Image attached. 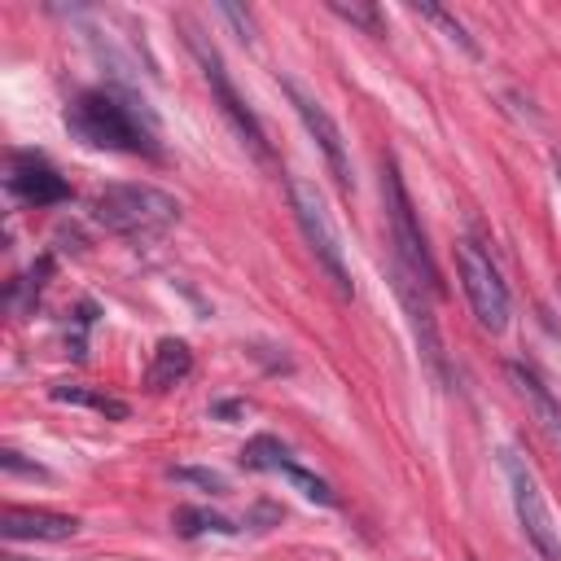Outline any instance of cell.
Returning <instances> with one entry per match:
<instances>
[{
    "mask_svg": "<svg viewBox=\"0 0 561 561\" xmlns=\"http://www.w3.org/2000/svg\"><path fill=\"white\" fill-rule=\"evenodd\" d=\"M53 399H57V403H75V408H92V412H101L105 421H127V416H131V408H127L118 394H110V390H101V386H83V381H61V386H53Z\"/></svg>",
    "mask_w": 561,
    "mask_h": 561,
    "instance_id": "13",
    "label": "cell"
},
{
    "mask_svg": "<svg viewBox=\"0 0 561 561\" xmlns=\"http://www.w3.org/2000/svg\"><path fill=\"white\" fill-rule=\"evenodd\" d=\"M92 219L105 232L131 237V241H149L162 237L175 219H180V202L153 184H110L96 193L92 202Z\"/></svg>",
    "mask_w": 561,
    "mask_h": 561,
    "instance_id": "2",
    "label": "cell"
},
{
    "mask_svg": "<svg viewBox=\"0 0 561 561\" xmlns=\"http://www.w3.org/2000/svg\"><path fill=\"white\" fill-rule=\"evenodd\" d=\"M280 473H285V478H289V482H294V486H298V491H302L307 500H316V504H337L333 486H329L324 478H316L311 469H302V465H294V460H289V465H285Z\"/></svg>",
    "mask_w": 561,
    "mask_h": 561,
    "instance_id": "18",
    "label": "cell"
},
{
    "mask_svg": "<svg viewBox=\"0 0 561 561\" xmlns=\"http://www.w3.org/2000/svg\"><path fill=\"white\" fill-rule=\"evenodd\" d=\"M171 478H175V482H193V486H202V491H210V495H224V491H228V478H224V473L197 469V465H175Z\"/></svg>",
    "mask_w": 561,
    "mask_h": 561,
    "instance_id": "19",
    "label": "cell"
},
{
    "mask_svg": "<svg viewBox=\"0 0 561 561\" xmlns=\"http://www.w3.org/2000/svg\"><path fill=\"white\" fill-rule=\"evenodd\" d=\"M456 263H460V285H465V298H469L478 324L486 333H504V324H508V285H504L500 267L491 263V254H482L478 241H460Z\"/></svg>",
    "mask_w": 561,
    "mask_h": 561,
    "instance_id": "7",
    "label": "cell"
},
{
    "mask_svg": "<svg viewBox=\"0 0 561 561\" xmlns=\"http://www.w3.org/2000/svg\"><path fill=\"white\" fill-rule=\"evenodd\" d=\"M171 526H175L184 539H193V535H206V530H215V535H232V530H237V526H232L224 513H210V508H175Z\"/></svg>",
    "mask_w": 561,
    "mask_h": 561,
    "instance_id": "15",
    "label": "cell"
},
{
    "mask_svg": "<svg viewBox=\"0 0 561 561\" xmlns=\"http://www.w3.org/2000/svg\"><path fill=\"white\" fill-rule=\"evenodd\" d=\"M329 13H337L342 22H351V26H359L364 35H381L386 31V22H381V9L377 4H359V0H329Z\"/></svg>",
    "mask_w": 561,
    "mask_h": 561,
    "instance_id": "16",
    "label": "cell"
},
{
    "mask_svg": "<svg viewBox=\"0 0 561 561\" xmlns=\"http://www.w3.org/2000/svg\"><path fill=\"white\" fill-rule=\"evenodd\" d=\"M508 377H513L517 394L526 399V408L535 412V421L548 430V438H552V443H561V399L552 394V386H548L530 364H522V359H513V364H508Z\"/></svg>",
    "mask_w": 561,
    "mask_h": 561,
    "instance_id": "11",
    "label": "cell"
},
{
    "mask_svg": "<svg viewBox=\"0 0 561 561\" xmlns=\"http://www.w3.org/2000/svg\"><path fill=\"white\" fill-rule=\"evenodd\" d=\"M504 478H508V495H513V513L530 539V548L543 561H561V526L552 522V508L539 491V478L530 473V465L517 451H504Z\"/></svg>",
    "mask_w": 561,
    "mask_h": 561,
    "instance_id": "6",
    "label": "cell"
},
{
    "mask_svg": "<svg viewBox=\"0 0 561 561\" xmlns=\"http://www.w3.org/2000/svg\"><path fill=\"white\" fill-rule=\"evenodd\" d=\"M0 465H4V473H26V478H44V469H39V465H26V460H22L18 451H9V447L0 451Z\"/></svg>",
    "mask_w": 561,
    "mask_h": 561,
    "instance_id": "21",
    "label": "cell"
},
{
    "mask_svg": "<svg viewBox=\"0 0 561 561\" xmlns=\"http://www.w3.org/2000/svg\"><path fill=\"white\" fill-rule=\"evenodd\" d=\"M381 197H386V219H390V241H394V267L408 272L425 294H443L434 254H430V245H425L421 219H416V210H412V197H408V184H403L394 158L381 162Z\"/></svg>",
    "mask_w": 561,
    "mask_h": 561,
    "instance_id": "3",
    "label": "cell"
},
{
    "mask_svg": "<svg viewBox=\"0 0 561 561\" xmlns=\"http://www.w3.org/2000/svg\"><path fill=\"white\" fill-rule=\"evenodd\" d=\"M285 88V96H289V105H294V114L302 118V127H307V136L320 145V153H324V162H329V171H333V180H337V188H346L351 193V184H355V175H351V153H346V140H342V127L333 123V114L302 88V83H294V79H285L280 83Z\"/></svg>",
    "mask_w": 561,
    "mask_h": 561,
    "instance_id": "8",
    "label": "cell"
},
{
    "mask_svg": "<svg viewBox=\"0 0 561 561\" xmlns=\"http://www.w3.org/2000/svg\"><path fill=\"white\" fill-rule=\"evenodd\" d=\"M79 530V517L53 513V508H22L9 504L0 513V535L4 539H70Z\"/></svg>",
    "mask_w": 561,
    "mask_h": 561,
    "instance_id": "10",
    "label": "cell"
},
{
    "mask_svg": "<svg viewBox=\"0 0 561 561\" xmlns=\"http://www.w3.org/2000/svg\"><path fill=\"white\" fill-rule=\"evenodd\" d=\"M408 9H412L416 18H425V22L443 26V35H447V39H456V44H460L465 53H473V57H478V44H473V39L465 35V26H460V22H456V18L447 13V9H438V4H408Z\"/></svg>",
    "mask_w": 561,
    "mask_h": 561,
    "instance_id": "17",
    "label": "cell"
},
{
    "mask_svg": "<svg viewBox=\"0 0 561 561\" xmlns=\"http://www.w3.org/2000/svg\"><path fill=\"white\" fill-rule=\"evenodd\" d=\"M241 465L245 469H263V473H280L289 465V447L280 438H272V434H259V438H250L241 447Z\"/></svg>",
    "mask_w": 561,
    "mask_h": 561,
    "instance_id": "14",
    "label": "cell"
},
{
    "mask_svg": "<svg viewBox=\"0 0 561 561\" xmlns=\"http://www.w3.org/2000/svg\"><path fill=\"white\" fill-rule=\"evenodd\" d=\"M289 206H294V219H298V228H302V237H307L316 263L329 272L333 289H337L342 298H351L355 285H351V272H346V254H342L337 228H333V219H329L324 197L316 193V184H307V180L294 175V180H289Z\"/></svg>",
    "mask_w": 561,
    "mask_h": 561,
    "instance_id": "5",
    "label": "cell"
},
{
    "mask_svg": "<svg viewBox=\"0 0 561 561\" xmlns=\"http://www.w3.org/2000/svg\"><path fill=\"white\" fill-rule=\"evenodd\" d=\"M9 193L31 202V206H57L70 197V184L39 158V153H13V167H9Z\"/></svg>",
    "mask_w": 561,
    "mask_h": 561,
    "instance_id": "9",
    "label": "cell"
},
{
    "mask_svg": "<svg viewBox=\"0 0 561 561\" xmlns=\"http://www.w3.org/2000/svg\"><path fill=\"white\" fill-rule=\"evenodd\" d=\"M219 13H224V18L232 22V26H237V35H241L245 44L254 39V18H250V13L241 9V4H219Z\"/></svg>",
    "mask_w": 561,
    "mask_h": 561,
    "instance_id": "20",
    "label": "cell"
},
{
    "mask_svg": "<svg viewBox=\"0 0 561 561\" xmlns=\"http://www.w3.org/2000/svg\"><path fill=\"white\" fill-rule=\"evenodd\" d=\"M66 127L92 145V149H114V153H149L158 158V131L153 118H145V110H136L127 96L110 92V88H92L79 92L66 110Z\"/></svg>",
    "mask_w": 561,
    "mask_h": 561,
    "instance_id": "1",
    "label": "cell"
},
{
    "mask_svg": "<svg viewBox=\"0 0 561 561\" xmlns=\"http://www.w3.org/2000/svg\"><path fill=\"white\" fill-rule=\"evenodd\" d=\"M210 416L215 421H237V416H245V403L241 399H219V403H210Z\"/></svg>",
    "mask_w": 561,
    "mask_h": 561,
    "instance_id": "22",
    "label": "cell"
},
{
    "mask_svg": "<svg viewBox=\"0 0 561 561\" xmlns=\"http://www.w3.org/2000/svg\"><path fill=\"white\" fill-rule=\"evenodd\" d=\"M188 373H193V351H188L180 337H162V342L153 346V359H149L145 381H149V390H171V386H180Z\"/></svg>",
    "mask_w": 561,
    "mask_h": 561,
    "instance_id": "12",
    "label": "cell"
},
{
    "mask_svg": "<svg viewBox=\"0 0 561 561\" xmlns=\"http://www.w3.org/2000/svg\"><path fill=\"white\" fill-rule=\"evenodd\" d=\"M184 44L193 48V57H197V66H202V75H206V83H210V96H215V105H219V114L232 123V131L241 136V145H250V153L259 158V162H267L272 158V149H267V136H263V123H259V114L237 96V88H232V79H228V70H224V57H219V48L193 26V22H184Z\"/></svg>",
    "mask_w": 561,
    "mask_h": 561,
    "instance_id": "4",
    "label": "cell"
}]
</instances>
